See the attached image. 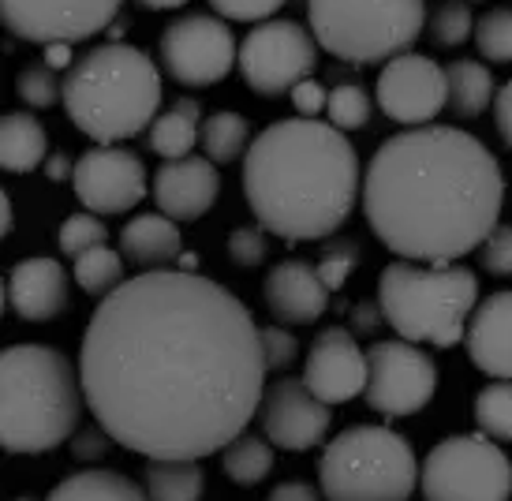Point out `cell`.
Segmentation results:
<instances>
[{
	"instance_id": "cell-43",
	"label": "cell",
	"mask_w": 512,
	"mask_h": 501,
	"mask_svg": "<svg viewBox=\"0 0 512 501\" xmlns=\"http://www.w3.org/2000/svg\"><path fill=\"white\" fill-rule=\"evenodd\" d=\"M288 101L296 105L299 116H311V120H318V113L329 105V90L318 79H303V83H296L292 90H288Z\"/></svg>"
},
{
	"instance_id": "cell-52",
	"label": "cell",
	"mask_w": 512,
	"mask_h": 501,
	"mask_svg": "<svg viewBox=\"0 0 512 501\" xmlns=\"http://www.w3.org/2000/svg\"><path fill=\"white\" fill-rule=\"evenodd\" d=\"M15 501H34V498H15Z\"/></svg>"
},
{
	"instance_id": "cell-49",
	"label": "cell",
	"mask_w": 512,
	"mask_h": 501,
	"mask_svg": "<svg viewBox=\"0 0 512 501\" xmlns=\"http://www.w3.org/2000/svg\"><path fill=\"white\" fill-rule=\"evenodd\" d=\"M143 8H154V12H172V8H184L187 0H139Z\"/></svg>"
},
{
	"instance_id": "cell-8",
	"label": "cell",
	"mask_w": 512,
	"mask_h": 501,
	"mask_svg": "<svg viewBox=\"0 0 512 501\" xmlns=\"http://www.w3.org/2000/svg\"><path fill=\"white\" fill-rule=\"evenodd\" d=\"M307 27L341 64H385L412 53L427 27V0H307Z\"/></svg>"
},
{
	"instance_id": "cell-28",
	"label": "cell",
	"mask_w": 512,
	"mask_h": 501,
	"mask_svg": "<svg viewBox=\"0 0 512 501\" xmlns=\"http://www.w3.org/2000/svg\"><path fill=\"white\" fill-rule=\"evenodd\" d=\"M202 154L214 161V165H232V161L247 158L251 150V120L240 113H214L202 120Z\"/></svg>"
},
{
	"instance_id": "cell-12",
	"label": "cell",
	"mask_w": 512,
	"mask_h": 501,
	"mask_svg": "<svg viewBox=\"0 0 512 501\" xmlns=\"http://www.w3.org/2000/svg\"><path fill=\"white\" fill-rule=\"evenodd\" d=\"M367 367L363 401L385 419L415 416L438 393V363L412 341H374L367 348Z\"/></svg>"
},
{
	"instance_id": "cell-45",
	"label": "cell",
	"mask_w": 512,
	"mask_h": 501,
	"mask_svg": "<svg viewBox=\"0 0 512 501\" xmlns=\"http://www.w3.org/2000/svg\"><path fill=\"white\" fill-rule=\"evenodd\" d=\"M494 120H498L501 143L512 150V79L498 90V101H494Z\"/></svg>"
},
{
	"instance_id": "cell-37",
	"label": "cell",
	"mask_w": 512,
	"mask_h": 501,
	"mask_svg": "<svg viewBox=\"0 0 512 501\" xmlns=\"http://www.w3.org/2000/svg\"><path fill=\"white\" fill-rule=\"evenodd\" d=\"M359 262H363V247L356 240H329L318 258V277L326 281L329 292H341L348 277L359 270Z\"/></svg>"
},
{
	"instance_id": "cell-46",
	"label": "cell",
	"mask_w": 512,
	"mask_h": 501,
	"mask_svg": "<svg viewBox=\"0 0 512 501\" xmlns=\"http://www.w3.org/2000/svg\"><path fill=\"white\" fill-rule=\"evenodd\" d=\"M266 501H322V494H318L311 483H303V479H285V483H277V487L270 490Z\"/></svg>"
},
{
	"instance_id": "cell-14",
	"label": "cell",
	"mask_w": 512,
	"mask_h": 501,
	"mask_svg": "<svg viewBox=\"0 0 512 501\" xmlns=\"http://www.w3.org/2000/svg\"><path fill=\"white\" fill-rule=\"evenodd\" d=\"M374 101L382 116H389L400 128H427L441 109H449L445 68H438L423 53H400L382 64L374 83Z\"/></svg>"
},
{
	"instance_id": "cell-10",
	"label": "cell",
	"mask_w": 512,
	"mask_h": 501,
	"mask_svg": "<svg viewBox=\"0 0 512 501\" xmlns=\"http://www.w3.org/2000/svg\"><path fill=\"white\" fill-rule=\"evenodd\" d=\"M161 68L180 86H214L240 64V45L228 19L210 12H184L169 19L157 38Z\"/></svg>"
},
{
	"instance_id": "cell-15",
	"label": "cell",
	"mask_w": 512,
	"mask_h": 501,
	"mask_svg": "<svg viewBox=\"0 0 512 501\" xmlns=\"http://www.w3.org/2000/svg\"><path fill=\"white\" fill-rule=\"evenodd\" d=\"M75 199L90 214L116 217L131 214L146 199V169L139 154L124 146H90L75 158Z\"/></svg>"
},
{
	"instance_id": "cell-35",
	"label": "cell",
	"mask_w": 512,
	"mask_h": 501,
	"mask_svg": "<svg viewBox=\"0 0 512 501\" xmlns=\"http://www.w3.org/2000/svg\"><path fill=\"white\" fill-rule=\"evenodd\" d=\"M430 34L441 49H456L468 38H475V15H471L468 0H445L438 12L430 15Z\"/></svg>"
},
{
	"instance_id": "cell-4",
	"label": "cell",
	"mask_w": 512,
	"mask_h": 501,
	"mask_svg": "<svg viewBox=\"0 0 512 501\" xmlns=\"http://www.w3.org/2000/svg\"><path fill=\"white\" fill-rule=\"evenodd\" d=\"M83 378L49 344H12L0 356V442L8 453H49L72 442L83 416Z\"/></svg>"
},
{
	"instance_id": "cell-40",
	"label": "cell",
	"mask_w": 512,
	"mask_h": 501,
	"mask_svg": "<svg viewBox=\"0 0 512 501\" xmlns=\"http://www.w3.org/2000/svg\"><path fill=\"white\" fill-rule=\"evenodd\" d=\"M285 4L288 0H210V8L228 23H266Z\"/></svg>"
},
{
	"instance_id": "cell-2",
	"label": "cell",
	"mask_w": 512,
	"mask_h": 501,
	"mask_svg": "<svg viewBox=\"0 0 512 501\" xmlns=\"http://www.w3.org/2000/svg\"><path fill=\"white\" fill-rule=\"evenodd\" d=\"M359 202L370 232L397 258L456 262L501 225L505 172L471 131L427 124L374 150Z\"/></svg>"
},
{
	"instance_id": "cell-21",
	"label": "cell",
	"mask_w": 512,
	"mask_h": 501,
	"mask_svg": "<svg viewBox=\"0 0 512 501\" xmlns=\"http://www.w3.org/2000/svg\"><path fill=\"white\" fill-rule=\"evenodd\" d=\"M464 344L486 378H512V288L486 296L475 307Z\"/></svg>"
},
{
	"instance_id": "cell-30",
	"label": "cell",
	"mask_w": 512,
	"mask_h": 501,
	"mask_svg": "<svg viewBox=\"0 0 512 501\" xmlns=\"http://www.w3.org/2000/svg\"><path fill=\"white\" fill-rule=\"evenodd\" d=\"M124 251H113L109 244L101 247H90L86 255L75 258V281L83 288L86 296H94V300H105L109 292L124 285Z\"/></svg>"
},
{
	"instance_id": "cell-9",
	"label": "cell",
	"mask_w": 512,
	"mask_h": 501,
	"mask_svg": "<svg viewBox=\"0 0 512 501\" xmlns=\"http://www.w3.org/2000/svg\"><path fill=\"white\" fill-rule=\"evenodd\" d=\"M423 501H512V460L494 438L453 434L419 464Z\"/></svg>"
},
{
	"instance_id": "cell-47",
	"label": "cell",
	"mask_w": 512,
	"mask_h": 501,
	"mask_svg": "<svg viewBox=\"0 0 512 501\" xmlns=\"http://www.w3.org/2000/svg\"><path fill=\"white\" fill-rule=\"evenodd\" d=\"M42 60L53 68V72H72L75 68V49H72V42H53V45H45V53H42Z\"/></svg>"
},
{
	"instance_id": "cell-44",
	"label": "cell",
	"mask_w": 512,
	"mask_h": 501,
	"mask_svg": "<svg viewBox=\"0 0 512 501\" xmlns=\"http://www.w3.org/2000/svg\"><path fill=\"white\" fill-rule=\"evenodd\" d=\"M348 318H352V333H359V337L378 333V322H385L382 303H378V300H359L356 307L348 311Z\"/></svg>"
},
{
	"instance_id": "cell-38",
	"label": "cell",
	"mask_w": 512,
	"mask_h": 501,
	"mask_svg": "<svg viewBox=\"0 0 512 501\" xmlns=\"http://www.w3.org/2000/svg\"><path fill=\"white\" fill-rule=\"evenodd\" d=\"M225 251L240 270H255V266H262L266 255H270V247H266V229H262V225H240V229H232Z\"/></svg>"
},
{
	"instance_id": "cell-11",
	"label": "cell",
	"mask_w": 512,
	"mask_h": 501,
	"mask_svg": "<svg viewBox=\"0 0 512 501\" xmlns=\"http://www.w3.org/2000/svg\"><path fill=\"white\" fill-rule=\"evenodd\" d=\"M318 68L311 27L292 19H266L240 42V75L262 98H281Z\"/></svg>"
},
{
	"instance_id": "cell-18",
	"label": "cell",
	"mask_w": 512,
	"mask_h": 501,
	"mask_svg": "<svg viewBox=\"0 0 512 501\" xmlns=\"http://www.w3.org/2000/svg\"><path fill=\"white\" fill-rule=\"evenodd\" d=\"M326 281L318 277V266L303 262V258H285L277 262L262 285V300L266 311L273 315L277 326H311L329 311Z\"/></svg>"
},
{
	"instance_id": "cell-29",
	"label": "cell",
	"mask_w": 512,
	"mask_h": 501,
	"mask_svg": "<svg viewBox=\"0 0 512 501\" xmlns=\"http://www.w3.org/2000/svg\"><path fill=\"white\" fill-rule=\"evenodd\" d=\"M273 442L270 438H258V434H240L236 442L225 449V457H221V468L232 483H240V487H258L266 475L273 472Z\"/></svg>"
},
{
	"instance_id": "cell-27",
	"label": "cell",
	"mask_w": 512,
	"mask_h": 501,
	"mask_svg": "<svg viewBox=\"0 0 512 501\" xmlns=\"http://www.w3.org/2000/svg\"><path fill=\"white\" fill-rule=\"evenodd\" d=\"M143 487L150 501H202L206 472L199 460H146Z\"/></svg>"
},
{
	"instance_id": "cell-19",
	"label": "cell",
	"mask_w": 512,
	"mask_h": 501,
	"mask_svg": "<svg viewBox=\"0 0 512 501\" xmlns=\"http://www.w3.org/2000/svg\"><path fill=\"white\" fill-rule=\"evenodd\" d=\"M4 300L23 322H53L68 311L72 281L57 258H23L4 281Z\"/></svg>"
},
{
	"instance_id": "cell-51",
	"label": "cell",
	"mask_w": 512,
	"mask_h": 501,
	"mask_svg": "<svg viewBox=\"0 0 512 501\" xmlns=\"http://www.w3.org/2000/svg\"><path fill=\"white\" fill-rule=\"evenodd\" d=\"M109 34H113V42H116V38H120V34H124V19H116V23H113V30H109Z\"/></svg>"
},
{
	"instance_id": "cell-22",
	"label": "cell",
	"mask_w": 512,
	"mask_h": 501,
	"mask_svg": "<svg viewBox=\"0 0 512 501\" xmlns=\"http://www.w3.org/2000/svg\"><path fill=\"white\" fill-rule=\"evenodd\" d=\"M120 251L135 270H169L184 255V236L169 214H139L120 229Z\"/></svg>"
},
{
	"instance_id": "cell-36",
	"label": "cell",
	"mask_w": 512,
	"mask_h": 501,
	"mask_svg": "<svg viewBox=\"0 0 512 501\" xmlns=\"http://www.w3.org/2000/svg\"><path fill=\"white\" fill-rule=\"evenodd\" d=\"M60 251L72 258L86 255L90 247H101L109 244V229H105V221H101L98 214H90V210H83V214H72L64 225H60V236H57Z\"/></svg>"
},
{
	"instance_id": "cell-41",
	"label": "cell",
	"mask_w": 512,
	"mask_h": 501,
	"mask_svg": "<svg viewBox=\"0 0 512 501\" xmlns=\"http://www.w3.org/2000/svg\"><path fill=\"white\" fill-rule=\"evenodd\" d=\"M262 356H266L270 371H285V367H292V359L299 356V341L285 326H266L262 330Z\"/></svg>"
},
{
	"instance_id": "cell-17",
	"label": "cell",
	"mask_w": 512,
	"mask_h": 501,
	"mask_svg": "<svg viewBox=\"0 0 512 501\" xmlns=\"http://www.w3.org/2000/svg\"><path fill=\"white\" fill-rule=\"evenodd\" d=\"M367 352L356 344V333L344 326H326L311 341L303 382L318 401L348 404L367 393Z\"/></svg>"
},
{
	"instance_id": "cell-31",
	"label": "cell",
	"mask_w": 512,
	"mask_h": 501,
	"mask_svg": "<svg viewBox=\"0 0 512 501\" xmlns=\"http://www.w3.org/2000/svg\"><path fill=\"white\" fill-rule=\"evenodd\" d=\"M475 427L494 442H512V378H494L475 397Z\"/></svg>"
},
{
	"instance_id": "cell-13",
	"label": "cell",
	"mask_w": 512,
	"mask_h": 501,
	"mask_svg": "<svg viewBox=\"0 0 512 501\" xmlns=\"http://www.w3.org/2000/svg\"><path fill=\"white\" fill-rule=\"evenodd\" d=\"M124 0H0V19L12 38L34 45L83 42L113 27Z\"/></svg>"
},
{
	"instance_id": "cell-24",
	"label": "cell",
	"mask_w": 512,
	"mask_h": 501,
	"mask_svg": "<svg viewBox=\"0 0 512 501\" xmlns=\"http://www.w3.org/2000/svg\"><path fill=\"white\" fill-rule=\"evenodd\" d=\"M49 158L42 120L34 113H8L0 124V165L8 172H34Z\"/></svg>"
},
{
	"instance_id": "cell-20",
	"label": "cell",
	"mask_w": 512,
	"mask_h": 501,
	"mask_svg": "<svg viewBox=\"0 0 512 501\" xmlns=\"http://www.w3.org/2000/svg\"><path fill=\"white\" fill-rule=\"evenodd\" d=\"M154 199L157 210L169 214L172 221H199L202 214L214 210L221 195V172L210 158H180L165 161L154 172Z\"/></svg>"
},
{
	"instance_id": "cell-50",
	"label": "cell",
	"mask_w": 512,
	"mask_h": 501,
	"mask_svg": "<svg viewBox=\"0 0 512 501\" xmlns=\"http://www.w3.org/2000/svg\"><path fill=\"white\" fill-rule=\"evenodd\" d=\"M0 206H4V225H0V229H4V236H8V232L15 229V217H12V195H8V191H4V199H0Z\"/></svg>"
},
{
	"instance_id": "cell-6",
	"label": "cell",
	"mask_w": 512,
	"mask_h": 501,
	"mask_svg": "<svg viewBox=\"0 0 512 501\" xmlns=\"http://www.w3.org/2000/svg\"><path fill=\"white\" fill-rule=\"evenodd\" d=\"M378 303L400 341L453 348L479 307V277L456 262H389L378 277Z\"/></svg>"
},
{
	"instance_id": "cell-32",
	"label": "cell",
	"mask_w": 512,
	"mask_h": 501,
	"mask_svg": "<svg viewBox=\"0 0 512 501\" xmlns=\"http://www.w3.org/2000/svg\"><path fill=\"white\" fill-rule=\"evenodd\" d=\"M475 49L490 64H512V4H498L475 19Z\"/></svg>"
},
{
	"instance_id": "cell-34",
	"label": "cell",
	"mask_w": 512,
	"mask_h": 501,
	"mask_svg": "<svg viewBox=\"0 0 512 501\" xmlns=\"http://www.w3.org/2000/svg\"><path fill=\"white\" fill-rule=\"evenodd\" d=\"M15 94L19 101H27L30 109H53L57 101H64V79L45 60H34L15 79Z\"/></svg>"
},
{
	"instance_id": "cell-16",
	"label": "cell",
	"mask_w": 512,
	"mask_h": 501,
	"mask_svg": "<svg viewBox=\"0 0 512 501\" xmlns=\"http://www.w3.org/2000/svg\"><path fill=\"white\" fill-rule=\"evenodd\" d=\"M258 423L277 449L307 453L333 427V404L318 401L303 378H277L273 386H266Z\"/></svg>"
},
{
	"instance_id": "cell-33",
	"label": "cell",
	"mask_w": 512,
	"mask_h": 501,
	"mask_svg": "<svg viewBox=\"0 0 512 501\" xmlns=\"http://www.w3.org/2000/svg\"><path fill=\"white\" fill-rule=\"evenodd\" d=\"M329 124L341 131H359L370 124V116H374V101L370 94L363 90L359 83H341L329 90Z\"/></svg>"
},
{
	"instance_id": "cell-7",
	"label": "cell",
	"mask_w": 512,
	"mask_h": 501,
	"mask_svg": "<svg viewBox=\"0 0 512 501\" xmlns=\"http://www.w3.org/2000/svg\"><path fill=\"white\" fill-rule=\"evenodd\" d=\"M318 487L326 501H408L419 490V460L404 434L356 423L326 445Z\"/></svg>"
},
{
	"instance_id": "cell-42",
	"label": "cell",
	"mask_w": 512,
	"mask_h": 501,
	"mask_svg": "<svg viewBox=\"0 0 512 501\" xmlns=\"http://www.w3.org/2000/svg\"><path fill=\"white\" fill-rule=\"evenodd\" d=\"M109 445H113V438H109V430H101L98 423H94V427H79L72 434V457L83 460V464H94V460H101L109 453Z\"/></svg>"
},
{
	"instance_id": "cell-3",
	"label": "cell",
	"mask_w": 512,
	"mask_h": 501,
	"mask_svg": "<svg viewBox=\"0 0 512 501\" xmlns=\"http://www.w3.org/2000/svg\"><path fill=\"white\" fill-rule=\"evenodd\" d=\"M243 195L258 225L288 244L329 240L363 199L356 146L326 120H273L243 158Z\"/></svg>"
},
{
	"instance_id": "cell-1",
	"label": "cell",
	"mask_w": 512,
	"mask_h": 501,
	"mask_svg": "<svg viewBox=\"0 0 512 501\" xmlns=\"http://www.w3.org/2000/svg\"><path fill=\"white\" fill-rule=\"evenodd\" d=\"M262 330L225 285L146 270L98 300L79 348L86 408L146 460L225 453L266 397Z\"/></svg>"
},
{
	"instance_id": "cell-23",
	"label": "cell",
	"mask_w": 512,
	"mask_h": 501,
	"mask_svg": "<svg viewBox=\"0 0 512 501\" xmlns=\"http://www.w3.org/2000/svg\"><path fill=\"white\" fill-rule=\"evenodd\" d=\"M202 139V101L180 98L172 101L165 113H157V120L146 131V150L165 161L191 158L195 143Z\"/></svg>"
},
{
	"instance_id": "cell-26",
	"label": "cell",
	"mask_w": 512,
	"mask_h": 501,
	"mask_svg": "<svg viewBox=\"0 0 512 501\" xmlns=\"http://www.w3.org/2000/svg\"><path fill=\"white\" fill-rule=\"evenodd\" d=\"M445 83H449V109L460 120H475L494 105V72L483 60H453L445 64Z\"/></svg>"
},
{
	"instance_id": "cell-48",
	"label": "cell",
	"mask_w": 512,
	"mask_h": 501,
	"mask_svg": "<svg viewBox=\"0 0 512 501\" xmlns=\"http://www.w3.org/2000/svg\"><path fill=\"white\" fill-rule=\"evenodd\" d=\"M45 176H49L53 184H60V180H75V158L72 154H64V150L49 154V158H45Z\"/></svg>"
},
{
	"instance_id": "cell-25",
	"label": "cell",
	"mask_w": 512,
	"mask_h": 501,
	"mask_svg": "<svg viewBox=\"0 0 512 501\" xmlns=\"http://www.w3.org/2000/svg\"><path fill=\"white\" fill-rule=\"evenodd\" d=\"M45 501H150V494L139 490V483H131L128 475L109 472V468H86L60 479Z\"/></svg>"
},
{
	"instance_id": "cell-39",
	"label": "cell",
	"mask_w": 512,
	"mask_h": 501,
	"mask_svg": "<svg viewBox=\"0 0 512 501\" xmlns=\"http://www.w3.org/2000/svg\"><path fill=\"white\" fill-rule=\"evenodd\" d=\"M479 266L490 277H512V225H498V229L479 244Z\"/></svg>"
},
{
	"instance_id": "cell-5",
	"label": "cell",
	"mask_w": 512,
	"mask_h": 501,
	"mask_svg": "<svg viewBox=\"0 0 512 501\" xmlns=\"http://www.w3.org/2000/svg\"><path fill=\"white\" fill-rule=\"evenodd\" d=\"M68 120L98 146L150 131L161 105V72L143 49L124 42L94 45L64 75Z\"/></svg>"
}]
</instances>
